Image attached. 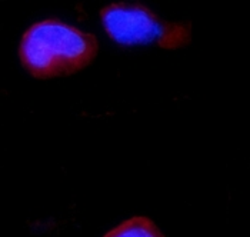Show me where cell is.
Instances as JSON below:
<instances>
[{"instance_id":"1","label":"cell","mask_w":250,"mask_h":237,"mask_svg":"<svg viewBox=\"0 0 250 237\" xmlns=\"http://www.w3.org/2000/svg\"><path fill=\"white\" fill-rule=\"evenodd\" d=\"M99 53V40L59 19L33 23L21 36L19 59L35 79L72 76L89 67Z\"/></svg>"},{"instance_id":"2","label":"cell","mask_w":250,"mask_h":237,"mask_svg":"<svg viewBox=\"0 0 250 237\" xmlns=\"http://www.w3.org/2000/svg\"><path fill=\"white\" fill-rule=\"evenodd\" d=\"M107 36L123 46L152 44L174 50L192 43L190 21H167L139 1H117L99 12Z\"/></svg>"},{"instance_id":"3","label":"cell","mask_w":250,"mask_h":237,"mask_svg":"<svg viewBox=\"0 0 250 237\" xmlns=\"http://www.w3.org/2000/svg\"><path fill=\"white\" fill-rule=\"evenodd\" d=\"M103 237H165L152 218L133 216L109 230Z\"/></svg>"}]
</instances>
